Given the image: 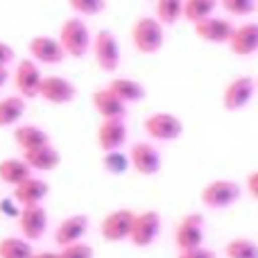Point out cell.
Instances as JSON below:
<instances>
[{
	"label": "cell",
	"mask_w": 258,
	"mask_h": 258,
	"mask_svg": "<svg viewBox=\"0 0 258 258\" xmlns=\"http://www.w3.org/2000/svg\"><path fill=\"white\" fill-rule=\"evenodd\" d=\"M256 80L249 75H238L224 86L222 91V107L227 111H240L251 102L256 93Z\"/></svg>",
	"instance_id": "12"
},
{
	"label": "cell",
	"mask_w": 258,
	"mask_h": 258,
	"mask_svg": "<svg viewBox=\"0 0 258 258\" xmlns=\"http://www.w3.org/2000/svg\"><path fill=\"white\" fill-rule=\"evenodd\" d=\"M134 213L132 209H116L111 213H107L100 222V236L107 242H125L129 240V233L134 227Z\"/></svg>",
	"instance_id": "9"
},
{
	"label": "cell",
	"mask_w": 258,
	"mask_h": 258,
	"mask_svg": "<svg viewBox=\"0 0 258 258\" xmlns=\"http://www.w3.org/2000/svg\"><path fill=\"white\" fill-rule=\"evenodd\" d=\"M68 7L73 9V14L80 18H91L100 16L107 9V0H66Z\"/></svg>",
	"instance_id": "31"
},
{
	"label": "cell",
	"mask_w": 258,
	"mask_h": 258,
	"mask_svg": "<svg viewBox=\"0 0 258 258\" xmlns=\"http://www.w3.org/2000/svg\"><path fill=\"white\" fill-rule=\"evenodd\" d=\"M102 168L104 172L113 174V177H120L125 174L132 163H129V154H125L122 150H113V152H104L102 154Z\"/></svg>",
	"instance_id": "30"
},
{
	"label": "cell",
	"mask_w": 258,
	"mask_h": 258,
	"mask_svg": "<svg viewBox=\"0 0 258 258\" xmlns=\"http://www.w3.org/2000/svg\"><path fill=\"white\" fill-rule=\"evenodd\" d=\"M91 104H93L95 113H98L102 120H113V118H122V120H125V116H127V104L122 102L109 86L95 89L93 93H91Z\"/></svg>",
	"instance_id": "17"
},
{
	"label": "cell",
	"mask_w": 258,
	"mask_h": 258,
	"mask_svg": "<svg viewBox=\"0 0 258 258\" xmlns=\"http://www.w3.org/2000/svg\"><path fill=\"white\" fill-rule=\"evenodd\" d=\"M127 125L122 118H113V120H102L95 132V143L102 152H113L122 150L127 143Z\"/></svg>",
	"instance_id": "18"
},
{
	"label": "cell",
	"mask_w": 258,
	"mask_h": 258,
	"mask_svg": "<svg viewBox=\"0 0 258 258\" xmlns=\"http://www.w3.org/2000/svg\"><path fill=\"white\" fill-rule=\"evenodd\" d=\"M220 7L233 18H245L256 12V0H220Z\"/></svg>",
	"instance_id": "32"
},
{
	"label": "cell",
	"mask_w": 258,
	"mask_h": 258,
	"mask_svg": "<svg viewBox=\"0 0 258 258\" xmlns=\"http://www.w3.org/2000/svg\"><path fill=\"white\" fill-rule=\"evenodd\" d=\"M256 12H258V0H256Z\"/></svg>",
	"instance_id": "41"
},
{
	"label": "cell",
	"mask_w": 258,
	"mask_h": 258,
	"mask_svg": "<svg viewBox=\"0 0 258 258\" xmlns=\"http://www.w3.org/2000/svg\"><path fill=\"white\" fill-rule=\"evenodd\" d=\"M50 195V183L41 177H34L32 174L30 179H25L23 183H18L14 188L12 197L18 202L21 206H36V204H43V200Z\"/></svg>",
	"instance_id": "20"
},
{
	"label": "cell",
	"mask_w": 258,
	"mask_h": 258,
	"mask_svg": "<svg viewBox=\"0 0 258 258\" xmlns=\"http://www.w3.org/2000/svg\"><path fill=\"white\" fill-rule=\"evenodd\" d=\"M41 80H43V73H41L39 63L32 61V59H23V61H18L16 68H14V75H12L14 89L25 100L39 98Z\"/></svg>",
	"instance_id": "10"
},
{
	"label": "cell",
	"mask_w": 258,
	"mask_h": 258,
	"mask_svg": "<svg viewBox=\"0 0 258 258\" xmlns=\"http://www.w3.org/2000/svg\"><path fill=\"white\" fill-rule=\"evenodd\" d=\"M174 245L179 251L204 247V218L200 213H188L177 222Z\"/></svg>",
	"instance_id": "11"
},
{
	"label": "cell",
	"mask_w": 258,
	"mask_h": 258,
	"mask_svg": "<svg viewBox=\"0 0 258 258\" xmlns=\"http://www.w3.org/2000/svg\"><path fill=\"white\" fill-rule=\"evenodd\" d=\"M218 5L220 0H183V21L195 25V23L213 16Z\"/></svg>",
	"instance_id": "26"
},
{
	"label": "cell",
	"mask_w": 258,
	"mask_h": 258,
	"mask_svg": "<svg viewBox=\"0 0 258 258\" xmlns=\"http://www.w3.org/2000/svg\"><path fill=\"white\" fill-rule=\"evenodd\" d=\"M14 61H16V50H14L9 43L0 41V66H3V68H9Z\"/></svg>",
	"instance_id": "35"
},
{
	"label": "cell",
	"mask_w": 258,
	"mask_h": 258,
	"mask_svg": "<svg viewBox=\"0 0 258 258\" xmlns=\"http://www.w3.org/2000/svg\"><path fill=\"white\" fill-rule=\"evenodd\" d=\"M129 39H132V45L138 54L152 57V54L161 52V48H163L165 27L161 25L154 16H138L136 21L132 23Z\"/></svg>",
	"instance_id": "1"
},
{
	"label": "cell",
	"mask_w": 258,
	"mask_h": 258,
	"mask_svg": "<svg viewBox=\"0 0 258 258\" xmlns=\"http://www.w3.org/2000/svg\"><path fill=\"white\" fill-rule=\"evenodd\" d=\"M32 258H59V251H34Z\"/></svg>",
	"instance_id": "38"
},
{
	"label": "cell",
	"mask_w": 258,
	"mask_h": 258,
	"mask_svg": "<svg viewBox=\"0 0 258 258\" xmlns=\"http://www.w3.org/2000/svg\"><path fill=\"white\" fill-rule=\"evenodd\" d=\"M16 222H18L21 236L30 242H36L45 236L50 220H48V211L43 209V204H36V206H23Z\"/></svg>",
	"instance_id": "13"
},
{
	"label": "cell",
	"mask_w": 258,
	"mask_h": 258,
	"mask_svg": "<svg viewBox=\"0 0 258 258\" xmlns=\"http://www.w3.org/2000/svg\"><path fill=\"white\" fill-rule=\"evenodd\" d=\"M27 111V100L21 95H7V98H0V129L7 127H16L23 120Z\"/></svg>",
	"instance_id": "24"
},
{
	"label": "cell",
	"mask_w": 258,
	"mask_h": 258,
	"mask_svg": "<svg viewBox=\"0 0 258 258\" xmlns=\"http://www.w3.org/2000/svg\"><path fill=\"white\" fill-rule=\"evenodd\" d=\"M107 86L125 104H136V102L145 100V86H143L141 82L132 80V77H116V80H111Z\"/></svg>",
	"instance_id": "25"
},
{
	"label": "cell",
	"mask_w": 258,
	"mask_h": 258,
	"mask_svg": "<svg viewBox=\"0 0 258 258\" xmlns=\"http://www.w3.org/2000/svg\"><path fill=\"white\" fill-rule=\"evenodd\" d=\"M161 227H163V220L156 211H141L134 218V227L129 233V242H132L136 249H147L156 242V238L161 236Z\"/></svg>",
	"instance_id": "6"
},
{
	"label": "cell",
	"mask_w": 258,
	"mask_h": 258,
	"mask_svg": "<svg viewBox=\"0 0 258 258\" xmlns=\"http://www.w3.org/2000/svg\"><path fill=\"white\" fill-rule=\"evenodd\" d=\"M231 21L229 18H222V16H209L204 21L195 23L192 30H195V36L202 39L204 43H211V45H227L229 39H231V32H233Z\"/></svg>",
	"instance_id": "15"
},
{
	"label": "cell",
	"mask_w": 258,
	"mask_h": 258,
	"mask_svg": "<svg viewBox=\"0 0 258 258\" xmlns=\"http://www.w3.org/2000/svg\"><path fill=\"white\" fill-rule=\"evenodd\" d=\"M59 43H61L66 57L71 59H82L89 54L93 36H91L89 25L84 23V18L80 16H71L59 25V34H57Z\"/></svg>",
	"instance_id": "2"
},
{
	"label": "cell",
	"mask_w": 258,
	"mask_h": 258,
	"mask_svg": "<svg viewBox=\"0 0 258 258\" xmlns=\"http://www.w3.org/2000/svg\"><path fill=\"white\" fill-rule=\"evenodd\" d=\"M39 98L54 107H66V104L75 102L77 98V86L73 84L68 77L61 75H43L39 86Z\"/></svg>",
	"instance_id": "8"
},
{
	"label": "cell",
	"mask_w": 258,
	"mask_h": 258,
	"mask_svg": "<svg viewBox=\"0 0 258 258\" xmlns=\"http://www.w3.org/2000/svg\"><path fill=\"white\" fill-rule=\"evenodd\" d=\"M23 161L30 165L32 172H52L61 165V154L52 143H48V145H41L36 150L23 152Z\"/></svg>",
	"instance_id": "21"
},
{
	"label": "cell",
	"mask_w": 258,
	"mask_h": 258,
	"mask_svg": "<svg viewBox=\"0 0 258 258\" xmlns=\"http://www.w3.org/2000/svg\"><path fill=\"white\" fill-rule=\"evenodd\" d=\"M227 45L236 57H251V54H256L258 52V23L247 21V23L236 25Z\"/></svg>",
	"instance_id": "16"
},
{
	"label": "cell",
	"mask_w": 258,
	"mask_h": 258,
	"mask_svg": "<svg viewBox=\"0 0 258 258\" xmlns=\"http://www.w3.org/2000/svg\"><path fill=\"white\" fill-rule=\"evenodd\" d=\"M227 258H258V242L249 238H233L224 245Z\"/></svg>",
	"instance_id": "29"
},
{
	"label": "cell",
	"mask_w": 258,
	"mask_h": 258,
	"mask_svg": "<svg viewBox=\"0 0 258 258\" xmlns=\"http://www.w3.org/2000/svg\"><path fill=\"white\" fill-rule=\"evenodd\" d=\"M89 218L82 213H75L71 218L61 220L59 227L54 229V242L59 247H68V245H75V242H82L84 236L89 233Z\"/></svg>",
	"instance_id": "19"
},
{
	"label": "cell",
	"mask_w": 258,
	"mask_h": 258,
	"mask_svg": "<svg viewBox=\"0 0 258 258\" xmlns=\"http://www.w3.org/2000/svg\"><path fill=\"white\" fill-rule=\"evenodd\" d=\"M9 77H12V75H9V68H3V66H0V89L7 84Z\"/></svg>",
	"instance_id": "39"
},
{
	"label": "cell",
	"mask_w": 258,
	"mask_h": 258,
	"mask_svg": "<svg viewBox=\"0 0 258 258\" xmlns=\"http://www.w3.org/2000/svg\"><path fill=\"white\" fill-rule=\"evenodd\" d=\"M32 170L30 165L21 159H16V156H9V159H3L0 161V183H5V186H12L16 188L18 183H23L25 179L32 177Z\"/></svg>",
	"instance_id": "23"
},
{
	"label": "cell",
	"mask_w": 258,
	"mask_h": 258,
	"mask_svg": "<svg viewBox=\"0 0 258 258\" xmlns=\"http://www.w3.org/2000/svg\"><path fill=\"white\" fill-rule=\"evenodd\" d=\"M177 258H215V254L206 247H197V249H186V251H179Z\"/></svg>",
	"instance_id": "36"
},
{
	"label": "cell",
	"mask_w": 258,
	"mask_h": 258,
	"mask_svg": "<svg viewBox=\"0 0 258 258\" xmlns=\"http://www.w3.org/2000/svg\"><path fill=\"white\" fill-rule=\"evenodd\" d=\"M242 195L240 183L231 181V179H213L209 181L200 192V200L206 209L211 211H222L233 206Z\"/></svg>",
	"instance_id": "3"
},
{
	"label": "cell",
	"mask_w": 258,
	"mask_h": 258,
	"mask_svg": "<svg viewBox=\"0 0 258 258\" xmlns=\"http://www.w3.org/2000/svg\"><path fill=\"white\" fill-rule=\"evenodd\" d=\"M21 209L23 206L18 204L14 197H5V200H0V215L3 218H12V220H18V215H21Z\"/></svg>",
	"instance_id": "34"
},
{
	"label": "cell",
	"mask_w": 258,
	"mask_h": 258,
	"mask_svg": "<svg viewBox=\"0 0 258 258\" xmlns=\"http://www.w3.org/2000/svg\"><path fill=\"white\" fill-rule=\"evenodd\" d=\"M93 247L86 245L84 240L75 242V245H68L59 249V258H93Z\"/></svg>",
	"instance_id": "33"
},
{
	"label": "cell",
	"mask_w": 258,
	"mask_h": 258,
	"mask_svg": "<svg viewBox=\"0 0 258 258\" xmlns=\"http://www.w3.org/2000/svg\"><path fill=\"white\" fill-rule=\"evenodd\" d=\"M245 188H247V192L258 202V170H251V172L245 177Z\"/></svg>",
	"instance_id": "37"
},
{
	"label": "cell",
	"mask_w": 258,
	"mask_h": 258,
	"mask_svg": "<svg viewBox=\"0 0 258 258\" xmlns=\"http://www.w3.org/2000/svg\"><path fill=\"white\" fill-rule=\"evenodd\" d=\"M27 52H30L32 61H36L39 66H59V63H63L68 59L59 39L50 34L32 36L30 43H27Z\"/></svg>",
	"instance_id": "7"
},
{
	"label": "cell",
	"mask_w": 258,
	"mask_h": 258,
	"mask_svg": "<svg viewBox=\"0 0 258 258\" xmlns=\"http://www.w3.org/2000/svg\"><path fill=\"white\" fill-rule=\"evenodd\" d=\"M143 129H145V134L152 141L172 143L177 138H181L183 122H181V118L170 111H154L143 120Z\"/></svg>",
	"instance_id": "4"
},
{
	"label": "cell",
	"mask_w": 258,
	"mask_h": 258,
	"mask_svg": "<svg viewBox=\"0 0 258 258\" xmlns=\"http://www.w3.org/2000/svg\"><path fill=\"white\" fill-rule=\"evenodd\" d=\"M91 52H93L95 63L102 73L118 71V66H120V43H118V36L111 30H100L93 36Z\"/></svg>",
	"instance_id": "5"
},
{
	"label": "cell",
	"mask_w": 258,
	"mask_h": 258,
	"mask_svg": "<svg viewBox=\"0 0 258 258\" xmlns=\"http://www.w3.org/2000/svg\"><path fill=\"white\" fill-rule=\"evenodd\" d=\"M256 89H258V77H256Z\"/></svg>",
	"instance_id": "40"
},
{
	"label": "cell",
	"mask_w": 258,
	"mask_h": 258,
	"mask_svg": "<svg viewBox=\"0 0 258 258\" xmlns=\"http://www.w3.org/2000/svg\"><path fill=\"white\" fill-rule=\"evenodd\" d=\"M129 163H132L134 172L141 177H154L161 172V152L156 150L152 143H134L129 150Z\"/></svg>",
	"instance_id": "14"
},
{
	"label": "cell",
	"mask_w": 258,
	"mask_h": 258,
	"mask_svg": "<svg viewBox=\"0 0 258 258\" xmlns=\"http://www.w3.org/2000/svg\"><path fill=\"white\" fill-rule=\"evenodd\" d=\"M154 18L161 25H174L183 18V0H154Z\"/></svg>",
	"instance_id": "27"
},
{
	"label": "cell",
	"mask_w": 258,
	"mask_h": 258,
	"mask_svg": "<svg viewBox=\"0 0 258 258\" xmlns=\"http://www.w3.org/2000/svg\"><path fill=\"white\" fill-rule=\"evenodd\" d=\"M32 254H34L32 242L23 236L0 238V258H32Z\"/></svg>",
	"instance_id": "28"
},
{
	"label": "cell",
	"mask_w": 258,
	"mask_h": 258,
	"mask_svg": "<svg viewBox=\"0 0 258 258\" xmlns=\"http://www.w3.org/2000/svg\"><path fill=\"white\" fill-rule=\"evenodd\" d=\"M14 143L21 152L36 150L41 145H48L50 134L39 125H16L14 127Z\"/></svg>",
	"instance_id": "22"
}]
</instances>
